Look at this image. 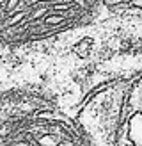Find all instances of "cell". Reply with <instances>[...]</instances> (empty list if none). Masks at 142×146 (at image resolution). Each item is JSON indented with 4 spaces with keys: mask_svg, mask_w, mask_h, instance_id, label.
<instances>
[{
    "mask_svg": "<svg viewBox=\"0 0 142 146\" xmlns=\"http://www.w3.org/2000/svg\"><path fill=\"white\" fill-rule=\"evenodd\" d=\"M106 2H0V94L32 91L73 111L106 71L82 39Z\"/></svg>",
    "mask_w": 142,
    "mask_h": 146,
    "instance_id": "6da1fadb",
    "label": "cell"
},
{
    "mask_svg": "<svg viewBox=\"0 0 142 146\" xmlns=\"http://www.w3.org/2000/svg\"><path fill=\"white\" fill-rule=\"evenodd\" d=\"M0 146H91L75 119L32 91L0 94Z\"/></svg>",
    "mask_w": 142,
    "mask_h": 146,
    "instance_id": "7a4b0ae2",
    "label": "cell"
}]
</instances>
